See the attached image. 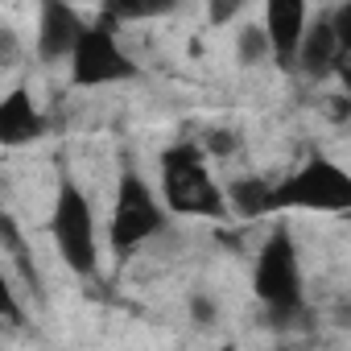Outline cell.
<instances>
[{
	"instance_id": "8fae6325",
	"label": "cell",
	"mask_w": 351,
	"mask_h": 351,
	"mask_svg": "<svg viewBox=\"0 0 351 351\" xmlns=\"http://www.w3.org/2000/svg\"><path fill=\"white\" fill-rule=\"evenodd\" d=\"M223 199H228V215H236V219H265V215H273V182L261 178V173L232 178L223 186Z\"/></svg>"
},
{
	"instance_id": "2e32d148",
	"label": "cell",
	"mask_w": 351,
	"mask_h": 351,
	"mask_svg": "<svg viewBox=\"0 0 351 351\" xmlns=\"http://www.w3.org/2000/svg\"><path fill=\"white\" fill-rule=\"evenodd\" d=\"M244 9H248V0H207V21H211L215 29H223V25H232Z\"/></svg>"
},
{
	"instance_id": "5b68a950",
	"label": "cell",
	"mask_w": 351,
	"mask_h": 351,
	"mask_svg": "<svg viewBox=\"0 0 351 351\" xmlns=\"http://www.w3.org/2000/svg\"><path fill=\"white\" fill-rule=\"evenodd\" d=\"M66 71H71V87L95 91V87H124L141 79V62L120 46L116 25L112 21H87L83 34L75 38L71 54H66Z\"/></svg>"
},
{
	"instance_id": "30bf717a",
	"label": "cell",
	"mask_w": 351,
	"mask_h": 351,
	"mask_svg": "<svg viewBox=\"0 0 351 351\" xmlns=\"http://www.w3.org/2000/svg\"><path fill=\"white\" fill-rule=\"evenodd\" d=\"M46 136V116L34 99V91L21 83V87H9L0 95V145L5 149H21V145H34Z\"/></svg>"
},
{
	"instance_id": "9c48e42d",
	"label": "cell",
	"mask_w": 351,
	"mask_h": 351,
	"mask_svg": "<svg viewBox=\"0 0 351 351\" xmlns=\"http://www.w3.org/2000/svg\"><path fill=\"white\" fill-rule=\"evenodd\" d=\"M310 21V0H265V38H269V54L277 66H293V50L302 42V29Z\"/></svg>"
},
{
	"instance_id": "277c9868",
	"label": "cell",
	"mask_w": 351,
	"mask_h": 351,
	"mask_svg": "<svg viewBox=\"0 0 351 351\" xmlns=\"http://www.w3.org/2000/svg\"><path fill=\"white\" fill-rule=\"evenodd\" d=\"M50 236H54V248H58L62 265L79 281L99 277V219H95V207H91L87 191L75 178L58 182V195H54V207H50Z\"/></svg>"
},
{
	"instance_id": "e0dca14e",
	"label": "cell",
	"mask_w": 351,
	"mask_h": 351,
	"mask_svg": "<svg viewBox=\"0 0 351 351\" xmlns=\"http://www.w3.org/2000/svg\"><path fill=\"white\" fill-rule=\"evenodd\" d=\"M186 310H191V318H195L199 326H211V322L219 318V302H215V298H207V293H191Z\"/></svg>"
},
{
	"instance_id": "52a82bcc",
	"label": "cell",
	"mask_w": 351,
	"mask_h": 351,
	"mask_svg": "<svg viewBox=\"0 0 351 351\" xmlns=\"http://www.w3.org/2000/svg\"><path fill=\"white\" fill-rule=\"evenodd\" d=\"M347 54H351V5L322 13L318 21H306L302 42L293 50V66L310 83H326L330 75L347 79Z\"/></svg>"
},
{
	"instance_id": "3957f363",
	"label": "cell",
	"mask_w": 351,
	"mask_h": 351,
	"mask_svg": "<svg viewBox=\"0 0 351 351\" xmlns=\"http://www.w3.org/2000/svg\"><path fill=\"white\" fill-rule=\"evenodd\" d=\"M169 211L161 203V195L149 186V178L141 169L124 165L116 178V199H112V215H108V244L116 256H132L141 244L157 240L169 232Z\"/></svg>"
},
{
	"instance_id": "9a60e30c",
	"label": "cell",
	"mask_w": 351,
	"mask_h": 351,
	"mask_svg": "<svg viewBox=\"0 0 351 351\" xmlns=\"http://www.w3.org/2000/svg\"><path fill=\"white\" fill-rule=\"evenodd\" d=\"M21 318H25V310H21V298H17V289H13V273H9L5 256H0V330H5V326H17Z\"/></svg>"
},
{
	"instance_id": "8992f818",
	"label": "cell",
	"mask_w": 351,
	"mask_h": 351,
	"mask_svg": "<svg viewBox=\"0 0 351 351\" xmlns=\"http://www.w3.org/2000/svg\"><path fill=\"white\" fill-rule=\"evenodd\" d=\"M281 211H322L343 215L351 211V173L330 157H306L293 173L273 182V215Z\"/></svg>"
},
{
	"instance_id": "6da1fadb",
	"label": "cell",
	"mask_w": 351,
	"mask_h": 351,
	"mask_svg": "<svg viewBox=\"0 0 351 351\" xmlns=\"http://www.w3.org/2000/svg\"><path fill=\"white\" fill-rule=\"evenodd\" d=\"M157 195L178 219H228L223 186L211 173V157L199 141H173L157 157Z\"/></svg>"
},
{
	"instance_id": "5bb4252c",
	"label": "cell",
	"mask_w": 351,
	"mask_h": 351,
	"mask_svg": "<svg viewBox=\"0 0 351 351\" xmlns=\"http://www.w3.org/2000/svg\"><path fill=\"white\" fill-rule=\"evenodd\" d=\"M236 62H240V66H265V62H273L269 38H265L261 25H244V29L236 34Z\"/></svg>"
},
{
	"instance_id": "7a4b0ae2",
	"label": "cell",
	"mask_w": 351,
	"mask_h": 351,
	"mask_svg": "<svg viewBox=\"0 0 351 351\" xmlns=\"http://www.w3.org/2000/svg\"><path fill=\"white\" fill-rule=\"evenodd\" d=\"M252 293L256 302L269 310V318L285 322L298 318L306 306V273H302V252H298V236L289 223H277L252 265Z\"/></svg>"
},
{
	"instance_id": "4fadbf2b",
	"label": "cell",
	"mask_w": 351,
	"mask_h": 351,
	"mask_svg": "<svg viewBox=\"0 0 351 351\" xmlns=\"http://www.w3.org/2000/svg\"><path fill=\"white\" fill-rule=\"evenodd\" d=\"M182 0H99V17L112 25H132V21H161L178 9Z\"/></svg>"
},
{
	"instance_id": "7c38bea8",
	"label": "cell",
	"mask_w": 351,
	"mask_h": 351,
	"mask_svg": "<svg viewBox=\"0 0 351 351\" xmlns=\"http://www.w3.org/2000/svg\"><path fill=\"white\" fill-rule=\"evenodd\" d=\"M0 252H9V261H13V269H17L21 285H25L34 298H42V273H38L34 248H29V240H25L21 223H17L5 207H0Z\"/></svg>"
},
{
	"instance_id": "ba28073f",
	"label": "cell",
	"mask_w": 351,
	"mask_h": 351,
	"mask_svg": "<svg viewBox=\"0 0 351 351\" xmlns=\"http://www.w3.org/2000/svg\"><path fill=\"white\" fill-rule=\"evenodd\" d=\"M83 17L71 0H42L38 5V58L42 62H66L75 38L83 34Z\"/></svg>"
}]
</instances>
